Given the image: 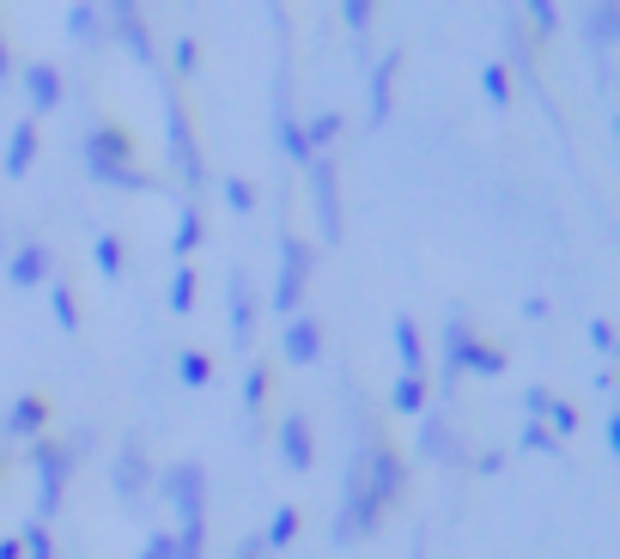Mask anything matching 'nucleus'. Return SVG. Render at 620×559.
Masks as SVG:
<instances>
[{"label": "nucleus", "instance_id": "obj_11", "mask_svg": "<svg viewBox=\"0 0 620 559\" xmlns=\"http://www.w3.org/2000/svg\"><path fill=\"white\" fill-rule=\"evenodd\" d=\"M414 450H420L426 462H438V469H456V462H462L456 426H450V420L438 414V407H426V414H420V444H414Z\"/></svg>", "mask_w": 620, "mask_h": 559}, {"label": "nucleus", "instance_id": "obj_45", "mask_svg": "<svg viewBox=\"0 0 620 559\" xmlns=\"http://www.w3.org/2000/svg\"><path fill=\"white\" fill-rule=\"evenodd\" d=\"M475 469H481V474H499V469H505V450H487V456L475 462Z\"/></svg>", "mask_w": 620, "mask_h": 559}, {"label": "nucleus", "instance_id": "obj_20", "mask_svg": "<svg viewBox=\"0 0 620 559\" xmlns=\"http://www.w3.org/2000/svg\"><path fill=\"white\" fill-rule=\"evenodd\" d=\"M456 371H475V378H505V353H493L487 340H462V353H456Z\"/></svg>", "mask_w": 620, "mask_h": 559}, {"label": "nucleus", "instance_id": "obj_38", "mask_svg": "<svg viewBox=\"0 0 620 559\" xmlns=\"http://www.w3.org/2000/svg\"><path fill=\"white\" fill-rule=\"evenodd\" d=\"M529 25H536L541 37H548V31H560V7H554V0H536V7H529Z\"/></svg>", "mask_w": 620, "mask_h": 559}, {"label": "nucleus", "instance_id": "obj_47", "mask_svg": "<svg viewBox=\"0 0 620 559\" xmlns=\"http://www.w3.org/2000/svg\"><path fill=\"white\" fill-rule=\"evenodd\" d=\"M0 79H13V62H7V43H0Z\"/></svg>", "mask_w": 620, "mask_h": 559}, {"label": "nucleus", "instance_id": "obj_1", "mask_svg": "<svg viewBox=\"0 0 620 559\" xmlns=\"http://www.w3.org/2000/svg\"><path fill=\"white\" fill-rule=\"evenodd\" d=\"M80 153H86V177L104 182V189H128V195H146V189H153V177L134 170V141L122 128H86Z\"/></svg>", "mask_w": 620, "mask_h": 559}, {"label": "nucleus", "instance_id": "obj_44", "mask_svg": "<svg viewBox=\"0 0 620 559\" xmlns=\"http://www.w3.org/2000/svg\"><path fill=\"white\" fill-rule=\"evenodd\" d=\"M232 559H268V547H262V535H250V541H238V554Z\"/></svg>", "mask_w": 620, "mask_h": 559}, {"label": "nucleus", "instance_id": "obj_37", "mask_svg": "<svg viewBox=\"0 0 620 559\" xmlns=\"http://www.w3.org/2000/svg\"><path fill=\"white\" fill-rule=\"evenodd\" d=\"M554 432H548V426H541V420H523V432H517V450H548V456H554Z\"/></svg>", "mask_w": 620, "mask_h": 559}, {"label": "nucleus", "instance_id": "obj_23", "mask_svg": "<svg viewBox=\"0 0 620 559\" xmlns=\"http://www.w3.org/2000/svg\"><path fill=\"white\" fill-rule=\"evenodd\" d=\"M335 134H341V110H317V116L304 122V146H311V158H323L335 146Z\"/></svg>", "mask_w": 620, "mask_h": 559}, {"label": "nucleus", "instance_id": "obj_36", "mask_svg": "<svg viewBox=\"0 0 620 559\" xmlns=\"http://www.w3.org/2000/svg\"><path fill=\"white\" fill-rule=\"evenodd\" d=\"M590 37H596V49H608V43L620 37V13H615V7H596V13H590Z\"/></svg>", "mask_w": 620, "mask_h": 559}, {"label": "nucleus", "instance_id": "obj_22", "mask_svg": "<svg viewBox=\"0 0 620 559\" xmlns=\"http://www.w3.org/2000/svg\"><path fill=\"white\" fill-rule=\"evenodd\" d=\"M462 340H469V316H462V311H450V323H444V395L456 390V378H462V371H456Z\"/></svg>", "mask_w": 620, "mask_h": 559}, {"label": "nucleus", "instance_id": "obj_18", "mask_svg": "<svg viewBox=\"0 0 620 559\" xmlns=\"http://www.w3.org/2000/svg\"><path fill=\"white\" fill-rule=\"evenodd\" d=\"M396 67H402V55H383L377 67H371V104H365V116H371V128H383L390 122V86H396Z\"/></svg>", "mask_w": 620, "mask_h": 559}, {"label": "nucleus", "instance_id": "obj_41", "mask_svg": "<svg viewBox=\"0 0 620 559\" xmlns=\"http://www.w3.org/2000/svg\"><path fill=\"white\" fill-rule=\"evenodd\" d=\"M590 347L602 353V359H615V328H608L602 316H590Z\"/></svg>", "mask_w": 620, "mask_h": 559}, {"label": "nucleus", "instance_id": "obj_5", "mask_svg": "<svg viewBox=\"0 0 620 559\" xmlns=\"http://www.w3.org/2000/svg\"><path fill=\"white\" fill-rule=\"evenodd\" d=\"M165 493V505L177 511V529H189V523H207V469H201L195 456H183V462H171L165 474H153Z\"/></svg>", "mask_w": 620, "mask_h": 559}, {"label": "nucleus", "instance_id": "obj_27", "mask_svg": "<svg viewBox=\"0 0 620 559\" xmlns=\"http://www.w3.org/2000/svg\"><path fill=\"white\" fill-rule=\"evenodd\" d=\"M67 31L80 43H98L104 37V7H67Z\"/></svg>", "mask_w": 620, "mask_h": 559}, {"label": "nucleus", "instance_id": "obj_4", "mask_svg": "<svg viewBox=\"0 0 620 559\" xmlns=\"http://www.w3.org/2000/svg\"><path fill=\"white\" fill-rule=\"evenodd\" d=\"M359 481H365V505L377 511V517L396 505L402 487H408V469H402V456L383 444V432L377 438H371V432L359 438Z\"/></svg>", "mask_w": 620, "mask_h": 559}, {"label": "nucleus", "instance_id": "obj_31", "mask_svg": "<svg viewBox=\"0 0 620 559\" xmlns=\"http://www.w3.org/2000/svg\"><path fill=\"white\" fill-rule=\"evenodd\" d=\"M177 378H183L189 390H201V383L213 378V359H207V353H195V347H183V353H177Z\"/></svg>", "mask_w": 620, "mask_h": 559}, {"label": "nucleus", "instance_id": "obj_9", "mask_svg": "<svg viewBox=\"0 0 620 559\" xmlns=\"http://www.w3.org/2000/svg\"><path fill=\"white\" fill-rule=\"evenodd\" d=\"M256 287H250V273L232 268L225 273V328H232V347H250L256 340Z\"/></svg>", "mask_w": 620, "mask_h": 559}, {"label": "nucleus", "instance_id": "obj_13", "mask_svg": "<svg viewBox=\"0 0 620 559\" xmlns=\"http://www.w3.org/2000/svg\"><path fill=\"white\" fill-rule=\"evenodd\" d=\"M280 462L298 474L317 462V438H311V420L304 414H280Z\"/></svg>", "mask_w": 620, "mask_h": 559}, {"label": "nucleus", "instance_id": "obj_42", "mask_svg": "<svg viewBox=\"0 0 620 559\" xmlns=\"http://www.w3.org/2000/svg\"><path fill=\"white\" fill-rule=\"evenodd\" d=\"M548 402H554V395L541 390V383H529V390H523V414H529V420H541V414H548Z\"/></svg>", "mask_w": 620, "mask_h": 559}, {"label": "nucleus", "instance_id": "obj_16", "mask_svg": "<svg viewBox=\"0 0 620 559\" xmlns=\"http://www.w3.org/2000/svg\"><path fill=\"white\" fill-rule=\"evenodd\" d=\"M31 165H37V122H13V134H7V158H0V177H31Z\"/></svg>", "mask_w": 620, "mask_h": 559}, {"label": "nucleus", "instance_id": "obj_35", "mask_svg": "<svg viewBox=\"0 0 620 559\" xmlns=\"http://www.w3.org/2000/svg\"><path fill=\"white\" fill-rule=\"evenodd\" d=\"M219 189H225V208H232V213H250L256 208V182L250 177H225Z\"/></svg>", "mask_w": 620, "mask_h": 559}, {"label": "nucleus", "instance_id": "obj_15", "mask_svg": "<svg viewBox=\"0 0 620 559\" xmlns=\"http://www.w3.org/2000/svg\"><path fill=\"white\" fill-rule=\"evenodd\" d=\"M104 13H110V31H116V37L128 43V55H134V62H140V67H153V31H146V19L134 13V7H104Z\"/></svg>", "mask_w": 620, "mask_h": 559}, {"label": "nucleus", "instance_id": "obj_21", "mask_svg": "<svg viewBox=\"0 0 620 559\" xmlns=\"http://www.w3.org/2000/svg\"><path fill=\"white\" fill-rule=\"evenodd\" d=\"M195 249H201V208L195 201H183V208H177V232H171V256L189 261Z\"/></svg>", "mask_w": 620, "mask_h": 559}, {"label": "nucleus", "instance_id": "obj_49", "mask_svg": "<svg viewBox=\"0 0 620 559\" xmlns=\"http://www.w3.org/2000/svg\"><path fill=\"white\" fill-rule=\"evenodd\" d=\"M414 559H426V541H420V547H414Z\"/></svg>", "mask_w": 620, "mask_h": 559}, {"label": "nucleus", "instance_id": "obj_28", "mask_svg": "<svg viewBox=\"0 0 620 559\" xmlns=\"http://www.w3.org/2000/svg\"><path fill=\"white\" fill-rule=\"evenodd\" d=\"M49 311H55V323H61V335H80V304H74V292H67L61 280H49Z\"/></svg>", "mask_w": 620, "mask_h": 559}, {"label": "nucleus", "instance_id": "obj_14", "mask_svg": "<svg viewBox=\"0 0 620 559\" xmlns=\"http://www.w3.org/2000/svg\"><path fill=\"white\" fill-rule=\"evenodd\" d=\"M43 420H49V402H43V395H13V407H7L0 432L31 444V438H43Z\"/></svg>", "mask_w": 620, "mask_h": 559}, {"label": "nucleus", "instance_id": "obj_30", "mask_svg": "<svg viewBox=\"0 0 620 559\" xmlns=\"http://www.w3.org/2000/svg\"><path fill=\"white\" fill-rule=\"evenodd\" d=\"M19 554H25V559H55V541H49V523H37V517H31L25 529H19Z\"/></svg>", "mask_w": 620, "mask_h": 559}, {"label": "nucleus", "instance_id": "obj_33", "mask_svg": "<svg viewBox=\"0 0 620 559\" xmlns=\"http://www.w3.org/2000/svg\"><path fill=\"white\" fill-rule=\"evenodd\" d=\"M262 402H268V365H250V378H244V414H262Z\"/></svg>", "mask_w": 620, "mask_h": 559}, {"label": "nucleus", "instance_id": "obj_7", "mask_svg": "<svg viewBox=\"0 0 620 559\" xmlns=\"http://www.w3.org/2000/svg\"><path fill=\"white\" fill-rule=\"evenodd\" d=\"M311 177V220H317V237L323 244H341V177H335V158H311L304 165Z\"/></svg>", "mask_w": 620, "mask_h": 559}, {"label": "nucleus", "instance_id": "obj_43", "mask_svg": "<svg viewBox=\"0 0 620 559\" xmlns=\"http://www.w3.org/2000/svg\"><path fill=\"white\" fill-rule=\"evenodd\" d=\"M171 547H177V541H171V535H165V529H159V535H146V547H140V559H171Z\"/></svg>", "mask_w": 620, "mask_h": 559}, {"label": "nucleus", "instance_id": "obj_34", "mask_svg": "<svg viewBox=\"0 0 620 559\" xmlns=\"http://www.w3.org/2000/svg\"><path fill=\"white\" fill-rule=\"evenodd\" d=\"M541 426L554 432V438H572V432H578V407H572V402H548V414H541Z\"/></svg>", "mask_w": 620, "mask_h": 559}, {"label": "nucleus", "instance_id": "obj_40", "mask_svg": "<svg viewBox=\"0 0 620 559\" xmlns=\"http://www.w3.org/2000/svg\"><path fill=\"white\" fill-rule=\"evenodd\" d=\"M171 67H177V74H195V67H201L195 62V37H177L171 43Z\"/></svg>", "mask_w": 620, "mask_h": 559}, {"label": "nucleus", "instance_id": "obj_39", "mask_svg": "<svg viewBox=\"0 0 620 559\" xmlns=\"http://www.w3.org/2000/svg\"><path fill=\"white\" fill-rule=\"evenodd\" d=\"M341 19H347V31H353V37H365V31H371V7H365V0H347Z\"/></svg>", "mask_w": 620, "mask_h": 559}, {"label": "nucleus", "instance_id": "obj_46", "mask_svg": "<svg viewBox=\"0 0 620 559\" xmlns=\"http://www.w3.org/2000/svg\"><path fill=\"white\" fill-rule=\"evenodd\" d=\"M0 559H25V554H19V541H0Z\"/></svg>", "mask_w": 620, "mask_h": 559}, {"label": "nucleus", "instance_id": "obj_8", "mask_svg": "<svg viewBox=\"0 0 620 559\" xmlns=\"http://www.w3.org/2000/svg\"><path fill=\"white\" fill-rule=\"evenodd\" d=\"M110 487H116L122 505H146V493H153V456H146V444L134 432L122 438L116 462H110Z\"/></svg>", "mask_w": 620, "mask_h": 559}, {"label": "nucleus", "instance_id": "obj_2", "mask_svg": "<svg viewBox=\"0 0 620 559\" xmlns=\"http://www.w3.org/2000/svg\"><path fill=\"white\" fill-rule=\"evenodd\" d=\"M92 450V426H80L67 444H49V438H31V469H37L43 493H37V523H49L55 511H61V493H67V474H74V462Z\"/></svg>", "mask_w": 620, "mask_h": 559}, {"label": "nucleus", "instance_id": "obj_32", "mask_svg": "<svg viewBox=\"0 0 620 559\" xmlns=\"http://www.w3.org/2000/svg\"><path fill=\"white\" fill-rule=\"evenodd\" d=\"M481 91H487V104H493V110H511V74H505L499 62L481 67Z\"/></svg>", "mask_w": 620, "mask_h": 559}, {"label": "nucleus", "instance_id": "obj_10", "mask_svg": "<svg viewBox=\"0 0 620 559\" xmlns=\"http://www.w3.org/2000/svg\"><path fill=\"white\" fill-rule=\"evenodd\" d=\"M7 280H13L19 292L49 287V280H55V256H49V244H19V249H7Z\"/></svg>", "mask_w": 620, "mask_h": 559}, {"label": "nucleus", "instance_id": "obj_17", "mask_svg": "<svg viewBox=\"0 0 620 559\" xmlns=\"http://www.w3.org/2000/svg\"><path fill=\"white\" fill-rule=\"evenodd\" d=\"M25 98H31V110H61V74H55L49 62H31L25 67Z\"/></svg>", "mask_w": 620, "mask_h": 559}, {"label": "nucleus", "instance_id": "obj_12", "mask_svg": "<svg viewBox=\"0 0 620 559\" xmlns=\"http://www.w3.org/2000/svg\"><path fill=\"white\" fill-rule=\"evenodd\" d=\"M280 353H286V365H317L323 359V323L317 316H286V335H280Z\"/></svg>", "mask_w": 620, "mask_h": 559}, {"label": "nucleus", "instance_id": "obj_3", "mask_svg": "<svg viewBox=\"0 0 620 559\" xmlns=\"http://www.w3.org/2000/svg\"><path fill=\"white\" fill-rule=\"evenodd\" d=\"M274 244H280V268H274V311H280V316H298L304 287H311V273H317V249L304 244V237L292 232L286 220H280Z\"/></svg>", "mask_w": 620, "mask_h": 559}, {"label": "nucleus", "instance_id": "obj_48", "mask_svg": "<svg viewBox=\"0 0 620 559\" xmlns=\"http://www.w3.org/2000/svg\"><path fill=\"white\" fill-rule=\"evenodd\" d=\"M0 256H7V225H0Z\"/></svg>", "mask_w": 620, "mask_h": 559}, {"label": "nucleus", "instance_id": "obj_6", "mask_svg": "<svg viewBox=\"0 0 620 559\" xmlns=\"http://www.w3.org/2000/svg\"><path fill=\"white\" fill-rule=\"evenodd\" d=\"M165 146H171V165L177 177L189 182V195H195L201 182H207V165H201V146H195V128H189L183 116V98H177V86L165 79Z\"/></svg>", "mask_w": 620, "mask_h": 559}, {"label": "nucleus", "instance_id": "obj_25", "mask_svg": "<svg viewBox=\"0 0 620 559\" xmlns=\"http://www.w3.org/2000/svg\"><path fill=\"white\" fill-rule=\"evenodd\" d=\"M92 256H98V273H104V280H122V268H128V256H122V237L98 232V237H92Z\"/></svg>", "mask_w": 620, "mask_h": 559}, {"label": "nucleus", "instance_id": "obj_26", "mask_svg": "<svg viewBox=\"0 0 620 559\" xmlns=\"http://www.w3.org/2000/svg\"><path fill=\"white\" fill-rule=\"evenodd\" d=\"M390 407L396 414H426V378H396L390 383Z\"/></svg>", "mask_w": 620, "mask_h": 559}, {"label": "nucleus", "instance_id": "obj_29", "mask_svg": "<svg viewBox=\"0 0 620 559\" xmlns=\"http://www.w3.org/2000/svg\"><path fill=\"white\" fill-rule=\"evenodd\" d=\"M292 535H298V511L280 505L274 517H268V529H262V547H268V554H274V547H292Z\"/></svg>", "mask_w": 620, "mask_h": 559}, {"label": "nucleus", "instance_id": "obj_19", "mask_svg": "<svg viewBox=\"0 0 620 559\" xmlns=\"http://www.w3.org/2000/svg\"><path fill=\"white\" fill-rule=\"evenodd\" d=\"M396 353H402V378H426V340L414 328V316H396Z\"/></svg>", "mask_w": 620, "mask_h": 559}, {"label": "nucleus", "instance_id": "obj_24", "mask_svg": "<svg viewBox=\"0 0 620 559\" xmlns=\"http://www.w3.org/2000/svg\"><path fill=\"white\" fill-rule=\"evenodd\" d=\"M165 304H171L177 316L195 311V268H189V261H177L171 268V292H165Z\"/></svg>", "mask_w": 620, "mask_h": 559}]
</instances>
